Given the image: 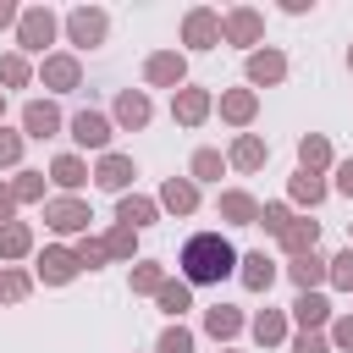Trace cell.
I'll return each mask as SVG.
<instances>
[{"mask_svg":"<svg viewBox=\"0 0 353 353\" xmlns=\"http://www.w3.org/2000/svg\"><path fill=\"white\" fill-rule=\"evenodd\" d=\"M44 77H50L55 88H72V83H77V61H66V55H55V61H44Z\"/></svg>","mask_w":353,"mask_h":353,"instance_id":"cell-12","label":"cell"},{"mask_svg":"<svg viewBox=\"0 0 353 353\" xmlns=\"http://www.w3.org/2000/svg\"><path fill=\"white\" fill-rule=\"evenodd\" d=\"M11 17H17V11H11V6H6V0H0V22H11Z\"/></svg>","mask_w":353,"mask_h":353,"instance_id":"cell-42","label":"cell"},{"mask_svg":"<svg viewBox=\"0 0 353 353\" xmlns=\"http://www.w3.org/2000/svg\"><path fill=\"white\" fill-rule=\"evenodd\" d=\"M254 331H259V342H276V336H281V320H276V314H259Z\"/></svg>","mask_w":353,"mask_h":353,"instance_id":"cell-31","label":"cell"},{"mask_svg":"<svg viewBox=\"0 0 353 353\" xmlns=\"http://www.w3.org/2000/svg\"><path fill=\"white\" fill-rule=\"evenodd\" d=\"M50 39H55V17H50V11H28V17H22V44H28V50H44Z\"/></svg>","mask_w":353,"mask_h":353,"instance_id":"cell-3","label":"cell"},{"mask_svg":"<svg viewBox=\"0 0 353 353\" xmlns=\"http://www.w3.org/2000/svg\"><path fill=\"white\" fill-rule=\"evenodd\" d=\"M72 270H77V259H72L66 248H50V254H44V281H66Z\"/></svg>","mask_w":353,"mask_h":353,"instance_id":"cell-10","label":"cell"},{"mask_svg":"<svg viewBox=\"0 0 353 353\" xmlns=\"http://www.w3.org/2000/svg\"><path fill=\"white\" fill-rule=\"evenodd\" d=\"M17 149H22L17 132H0V160H17Z\"/></svg>","mask_w":353,"mask_h":353,"instance_id":"cell-39","label":"cell"},{"mask_svg":"<svg viewBox=\"0 0 353 353\" xmlns=\"http://www.w3.org/2000/svg\"><path fill=\"white\" fill-rule=\"evenodd\" d=\"M331 276H336L342 287H353V248H347V254H336V270H331Z\"/></svg>","mask_w":353,"mask_h":353,"instance_id":"cell-33","label":"cell"},{"mask_svg":"<svg viewBox=\"0 0 353 353\" xmlns=\"http://www.w3.org/2000/svg\"><path fill=\"white\" fill-rule=\"evenodd\" d=\"M28 248V226H0V254H22Z\"/></svg>","mask_w":353,"mask_h":353,"instance_id":"cell-19","label":"cell"},{"mask_svg":"<svg viewBox=\"0 0 353 353\" xmlns=\"http://www.w3.org/2000/svg\"><path fill=\"white\" fill-rule=\"evenodd\" d=\"M66 28H72V44H83V50L105 39V17H99V11H72Z\"/></svg>","mask_w":353,"mask_h":353,"instance_id":"cell-4","label":"cell"},{"mask_svg":"<svg viewBox=\"0 0 353 353\" xmlns=\"http://www.w3.org/2000/svg\"><path fill=\"white\" fill-rule=\"evenodd\" d=\"M55 182H61V188H77V182H83V165H77L72 154H66V160H55Z\"/></svg>","mask_w":353,"mask_h":353,"instance_id":"cell-22","label":"cell"},{"mask_svg":"<svg viewBox=\"0 0 353 353\" xmlns=\"http://www.w3.org/2000/svg\"><path fill=\"white\" fill-rule=\"evenodd\" d=\"M259 221H265V226H270V232H287V210H281V204H270V210H265V215H259Z\"/></svg>","mask_w":353,"mask_h":353,"instance_id":"cell-36","label":"cell"},{"mask_svg":"<svg viewBox=\"0 0 353 353\" xmlns=\"http://www.w3.org/2000/svg\"><path fill=\"white\" fill-rule=\"evenodd\" d=\"M55 127H61V116H55L50 105H28V132H33V138H50Z\"/></svg>","mask_w":353,"mask_h":353,"instance_id":"cell-9","label":"cell"},{"mask_svg":"<svg viewBox=\"0 0 353 353\" xmlns=\"http://www.w3.org/2000/svg\"><path fill=\"white\" fill-rule=\"evenodd\" d=\"M226 116L232 121H248L254 116V94H226Z\"/></svg>","mask_w":353,"mask_h":353,"instance_id":"cell-20","label":"cell"},{"mask_svg":"<svg viewBox=\"0 0 353 353\" xmlns=\"http://www.w3.org/2000/svg\"><path fill=\"white\" fill-rule=\"evenodd\" d=\"M72 138H77L83 149H105V143H110V121H105L99 110H83V116H72Z\"/></svg>","mask_w":353,"mask_h":353,"instance_id":"cell-2","label":"cell"},{"mask_svg":"<svg viewBox=\"0 0 353 353\" xmlns=\"http://www.w3.org/2000/svg\"><path fill=\"white\" fill-rule=\"evenodd\" d=\"M0 77H6V83H22V77H28V66L11 55V61H0Z\"/></svg>","mask_w":353,"mask_h":353,"instance_id":"cell-34","label":"cell"},{"mask_svg":"<svg viewBox=\"0 0 353 353\" xmlns=\"http://www.w3.org/2000/svg\"><path fill=\"white\" fill-rule=\"evenodd\" d=\"M281 72H287L281 55H254V61H248V77H254V83H276Z\"/></svg>","mask_w":353,"mask_h":353,"instance_id":"cell-11","label":"cell"},{"mask_svg":"<svg viewBox=\"0 0 353 353\" xmlns=\"http://www.w3.org/2000/svg\"><path fill=\"white\" fill-rule=\"evenodd\" d=\"M292 276H298V287H309V281H320V259H314V254H298V265H292Z\"/></svg>","mask_w":353,"mask_h":353,"instance_id":"cell-24","label":"cell"},{"mask_svg":"<svg viewBox=\"0 0 353 353\" xmlns=\"http://www.w3.org/2000/svg\"><path fill=\"white\" fill-rule=\"evenodd\" d=\"M99 182H105V188H127V182H132V160H121V154H105V165H99Z\"/></svg>","mask_w":353,"mask_h":353,"instance_id":"cell-6","label":"cell"},{"mask_svg":"<svg viewBox=\"0 0 353 353\" xmlns=\"http://www.w3.org/2000/svg\"><path fill=\"white\" fill-rule=\"evenodd\" d=\"M215 33H221L215 11H193V17H188V44H210Z\"/></svg>","mask_w":353,"mask_h":353,"instance_id":"cell-5","label":"cell"},{"mask_svg":"<svg viewBox=\"0 0 353 353\" xmlns=\"http://www.w3.org/2000/svg\"><path fill=\"white\" fill-rule=\"evenodd\" d=\"M50 221H55L61 232H72V226L88 221V210H83V204H50Z\"/></svg>","mask_w":353,"mask_h":353,"instance_id":"cell-14","label":"cell"},{"mask_svg":"<svg viewBox=\"0 0 353 353\" xmlns=\"http://www.w3.org/2000/svg\"><path fill=\"white\" fill-rule=\"evenodd\" d=\"M165 204H171V210H193V188H188V182H171V188H165Z\"/></svg>","mask_w":353,"mask_h":353,"instance_id":"cell-27","label":"cell"},{"mask_svg":"<svg viewBox=\"0 0 353 353\" xmlns=\"http://www.w3.org/2000/svg\"><path fill=\"white\" fill-rule=\"evenodd\" d=\"M0 292H6V298H22V292H28V281H22V276H6V281H0Z\"/></svg>","mask_w":353,"mask_h":353,"instance_id":"cell-37","label":"cell"},{"mask_svg":"<svg viewBox=\"0 0 353 353\" xmlns=\"http://www.w3.org/2000/svg\"><path fill=\"white\" fill-rule=\"evenodd\" d=\"M292 193H298V199H309V204H314V199H320V182H314V176H309V171H303V176H298V182H292Z\"/></svg>","mask_w":353,"mask_h":353,"instance_id":"cell-32","label":"cell"},{"mask_svg":"<svg viewBox=\"0 0 353 353\" xmlns=\"http://www.w3.org/2000/svg\"><path fill=\"white\" fill-rule=\"evenodd\" d=\"M298 320H303V325H320V320H325V303L303 292V298H298Z\"/></svg>","mask_w":353,"mask_h":353,"instance_id":"cell-25","label":"cell"},{"mask_svg":"<svg viewBox=\"0 0 353 353\" xmlns=\"http://www.w3.org/2000/svg\"><path fill=\"white\" fill-rule=\"evenodd\" d=\"M121 221H127V226H143V221H154V204H143V199H121Z\"/></svg>","mask_w":353,"mask_h":353,"instance_id":"cell-18","label":"cell"},{"mask_svg":"<svg viewBox=\"0 0 353 353\" xmlns=\"http://www.w3.org/2000/svg\"><path fill=\"white\" fill-rule=\"evenodd\" d=\"M243 265H248V270H243V281H248V287H270V276H276V270H270V259H265V254H248Z\"/></svg>","mask_w":353,"mask_h":353,"instance_id":"cell-15","label":"cell"},{"mask_svg":"<svg viewBox=\"0 0 353 353\" xmlns=\"http://www.w3.org/2000/svg\"><path fill=\"white\" fill-rule=\"evenodd\" d=\"M160 303H165L171 314H182V309H188V287H160Z\"/></svg>","mask_w":353,"mask_h":353,"instance_id":"cell-28","label":"cell"},{"mask_svg":"<svg viewBox=\"0 0 353 353\" xmlns=\"http://www.w3.org/2000/svg\"><path fill=\"white\" fill-rule=\"evenodd\" d=\"M292 353H325V342H320V336H298V342H292Z\"/></svg>","mask_w":353,"mask_h":353,"instance_id":"cell-38","label":"cell"},{"mask_svg":"<svg viewBox=\"0 0 353 353\" xmlns=\"http://www.w3.org/2000/svg\"><path fill=\"white\" fill-rule=\"evenodd\" d=\"M298 154H303V165H325V154H331V149H325V138H303V149H298Z\"/></svg>","mask_w":353,"mask_h":353,"instance_id":"cell-26","label":"cell"},{"mask_svg":"<svg viewBox=\"0 0 353 353\" xmlns=\"http://www.w3.org/2000/svg\"><path fill=\"white\" fill-rule=\"evenodd\" d=\"M160 353H193L188 331H165V336H160Z\"/></svg>","mask_w":353,"mask_h":353,"instance_id":"cell-30","label":"cell"},{"mask_svg":"<svg viewBox=\"0 0 353 353\" xmlns=\"http://www.w3.org/2000/svg\"><path fill=\"white\" fill-rule=\"evenodd\" d=\"M221 210H226L232 221H254V215H259V210H254V199H243V193H226V199H221Z\"/></svg>","mask_w":353,"mask_h":353,"instance_id":"cell-17","label":"cell"},{"mask_svg":"<svg viewBox=\"0 0 353 353\" xmlns=\"http://www.w3.org/2000/svg\"><path fill=\"white\" fill-rule=\"evenodd\" d=\"M210 331H215V336L237 331V314H232V309H210Z\"/></svg>","mask_w":353,"mask_h":353,"instance_id":"cell-29","label":"cell"},{"mask_svg":"<svg viewBox=\"0 0 353 353\" xmlns=\"http://www.w3.org/2000/svg\"><path fill=\"white\" fill-rule=\"evenodd\" d=\"M281 237H287V248H298V254H303V248H314V221H309V226H287Z\"/></svg>","mask_w":353,"mask_h":353,"instance_id":"cell-23","label":"cell"},{"mask_svg":"<svg viewBox=\"0 0 353 353\" xmlns=\"http://www.w3.org/2000/svg\"><path fill=\"white\" fill-rule=\"evenodd\" d=\"M116 116H121L127 127H143V121H149V99H143V94H121V105H116Z\"/></svg>","mask_w":353,"mask_h":353,"instance_id":"cell-8","label":"cell"},{"mask_svg":"<svg viewBox=\"0 0 353 353\" xmlns=\"http://www.w3.org/2000/svg\"><path fill=\"white\" fill-rule=\"evenodd\" d=\"M336 188H342V193H353V160L342 165V176H336Z\"/></svg>","mask_w":353,"mask_h":353,"instance_id":"cell-41","label":"cell"},{"mask_svg":"<svg viewBox=\"0 0 353 353\" xmlns=\"http://www.w3.org/2000/svg\"><path fill=\"white\" fill-rule=\"evenodd\" d=\"M6 210H11V193H6V188H0V215H6Z\"/></svg>","mask_w":353,"mask_h":353,"instance_id":"cell-43","label":"cell"},{"mask_svg":"<svg viewBox=\"0 0 353 353\" xmlns=\"http://www.w3.org/2000/svg\"><path fill=\"white\" fill-rule=\"evenodd\" d=\"M259 160H265V143H259V138H243V143H237V165H248V171H254Z\"/></svg>","mask_w":353,"mask_h":353,"instance_id":"cell-21","label":"cell"},{"mask_svg":"<svg viewBox=\"0 0 353 353\" xmlns=\"http://www.w3.org/2000/svg\"><path fill=\"white\" fill-rule=\"evenodd\" d=\"M149 83H182V55H154L149 61Z\"/></svg>","mask_w":353,"mask_h":353,"instance_id":"cell-7","label":"cell"},{"mask_svg":"<svg viewBox=\"0 0 353 353\" xmlns=\"http://www.w3.org/2000/svg\"><path fill=\"white\" fill-rule=\"evenodd\" d=\"M204 105H210V99H204L199 88H182V94H176V116H182V121H199Z\"/></svg>","mask_w":353,"mask_h":353,"instance_id":"cell-13","label":"cell"},{"mask_svg":"<svg viewBox=\"0 0 353 353\" xmlns=\"http://www.w3.org/2000/svg\"><path fill=\"white\" fill-rule=\"evenodd\" d=\"M193 171H199V176H215V171H221V154H210V149H204V154L193 160Z\"/></svg>","mask_w":353,"mask_h":353,"instance_id":"cell-35","label":"cell"},{"mask_svg":"<svg viewBox=\"0 0 353 353\" xmlns=\"http://www.w3.org/2000/svg\"><path fill=\"white\" fill-rule=\"evenodd\" d=\"M232 265H237V254H232V243L215 237V232H199V237H188V248H182L188 281H221V276H232Z\"/></svg>","mask_w":353,"mask_h":353,"instance_id":"cell-1","label":"cell"},{"mask_svg":"<svg viewBox=\"0 0 353 353\" xmlns=\"http://www.w3.org/2000/svg\"><path fill=\"white\" fill-rule=\"evenodd\" d=\"M226 33H232V39H237V44H248V39H254V33H259V17H254V11H237V17H232V22H226Z\"/></svg>","mask_w":353,"mask_h":353,"instance_id":"cell-16","label":"cell"},{"mask_svg":"<svg viewBox=\"0 0 353 353\" xmlns=\"http://www.w3.org/2000/svg\"><path fill=\"white\" fill-rule=\"evenodd\" d=\"M336 342H342V347H353V320H342V325H336Z\"/></svg>","mask_w":353,"mask_h":353,"instance_id":"cell-40","label":"cell"}]
</instances>
